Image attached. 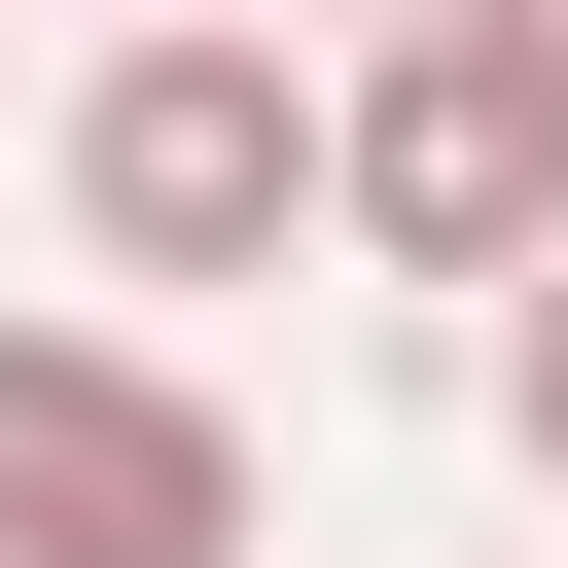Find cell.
Instances as JSON below:
<instances>
[{"label":"cell","mask_w":568,"mask_h":568,"mask_svg":"<svg viewBox=\"0 0 568 568\" xmlns=\"http://www.w3.org/2000/svg\"><path fill=\"white\" fill-rule=\"evenodd\" d=\"M320 248H390V284H497V248H568V71H532L497 0H390V36H320Z\"/></svg>","instance_id":"obj_2"},{"label":"cell","mask_w":568,"mask_h":568,"mask_svg":"<svg viewBox=\"0 0 568 568\" xmlns=\"http://www.w3.org/2000/svg\"><path fill=\"white\" fill-rule=\"evenodd\" d=\"M497 36H532V71H568V0H497Z\"/></svg>","instance_id":"obj_5"},{"label":"cell","mask_w":568,"mask_h":568,"mask_svg":"<svg viewBox=\"0 0 568 568\" xmlns=\"http://www.w3.org/2000/svg\"><path fill=\"white\" fill-rule=\"evenodd\" d=\"M71 248H106V284H284V248H320V36H284V0H106V71H71Z\"/></svg>","instance_id":"obj_1"},{"label":"cell","mask_w":568,"mask_h":568,"mask_svg":"<svg viewBox=\"0 0 568 568\" xmlns=\"http://www.w3.org/2000/svg\"><path fill=\"white\" fill-rule=\"evenodd\" d=\"M497 462L568 497V248H497Z\"/></svg>","instance_id":"obj_4"},{"label":"cell","mask_w":568,"mask_h":568,"mask_svg":"<svg viewBox=\"0 0 568 568\" xmlns=\"http://www.w3.org/2000/svg\"><path fill=\"white\" fill-rule=\"evenodd\" d=\"M284 36H390V0H284Z\"/></svg>","instance_id":"obj_6"},{"label":"cell","mask_w":568,"mask_h":568,"mask_svg":"<svg viewBox=\"0 0 568 568\" xmlns=\"http://www.w3.org/2000/svg\"><path fill=\"white\" fill-rule=\"evenodd\" d=\"M0 568H248V426L142 320H0Z\"/></svg>","instance_id":"obj_3"}]
</instances>
